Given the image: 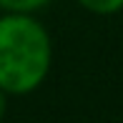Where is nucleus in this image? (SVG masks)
<instances>
[{"label":"nucleus","instance_id":"nucleus-1","mask_svg":"<svg viewBox=\"0 0 123 123\" xmlns=\"http://www.w3.org/2000/svg\"><path fill=\"white\" fill-rule=\"evenodd\" d=\"M53 63V43L33 13L0 15V88L8 96L38 91Z\"/></svg>","mask_w":123,"mask_h":123},{"label":"nucleus","instance_id":"nucleus-2","mask_svg":"<svg viewBox=\"0 0 123 123\" xmlns=\"http://www.w3.org/2000/svg\"><path fill=\"white\" fill-rule=\"evenodd\" d=\"M78 5L93 15H116L123 10V0H78Z\"/></svg>","mask_w":123,"mask_h":123},{"label":"nucleus","instance_id":"nucleus-3","mask_svg":"<svg viewBox=\"0 0 123 123\" xmlns=\"http://www.w3.org/2000/svg\"><path fill=\"white\" fill-rule=\"evenodd\" d=\"M50 0H0V8L5 13H38Z\"/></svg>","mask_w":123,"mask_h":123},{"label":"nucleus","instance_id":"nucleus-4","mask_svg":"<svg viewBox=\"0 0 123 123\" xmlns=\"http://www.w3.org/2000/svg\"><path fill=\"white\" fill-rule=\"evenodd\" d=\"M5 105H8V93L0 88V121H3V116H5Z\"/></svg>","mask_w":123,"mask_h":123}]
</instances>
